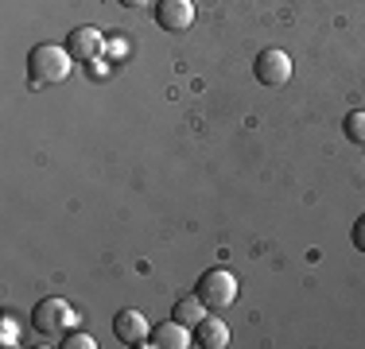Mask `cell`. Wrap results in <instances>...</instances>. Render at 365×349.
I'll list each match as a JSON object with an SVG mask.
<instances>
[{"instance_id": "6da1fadb", "label": "cell", "mask_w": 365, "mask_h": 349, "mask_svg": "<svg viewBox=\"0 0 365 349\" xmlns=\"http://www.w3.org/2000/svg\"><path fill=\"white\" fill-rule=\"evenodd\" d=\"M71 51L66 47H55V43H39V47H31L28 55V74L36 85H55L63 82L66 74H71Z\"/></svg>"}, {"instance_id": "7a4b0ae2", "label": "cell", "mask_w": 365, "mask_h": 349, "mask_svg": "<svg viewBox=\"0 0 365 349\" xmlns=\"http://www.w3.org/2000/svg\"><path fill=\"white\" fill-rule=\"evenodd\" d=\"M237 276L233 272H225V268H210V272H202L198 276V283H195V295L206 303V311H225V307H233L237 303Z\"/></svg>"}, {"instance_id": "3957f363", "label": "cell", "mask_w": 365, "mask_h": 349, "mask_svg": "<svg viewBox=\"0 0 365 349\" xmlns=\"http://www.w3.org/2000/svg\"><path fill=\"white\" fill-rule=\"evenodd\" d=\"M71 322H74V307L66 299H43V303H36V311H31V326H36V334H43V338H58Z\"/></svg>"}, {"instance_id": "277c9868", "label": "cell", "mask_w": 365, "mask_h": 349, "mask_svg": "<svg viewBox=\"0 0 365 349\" xmlns=\"http://www.w3.org/2000/svg\"><path fill=\"white\" fill-rule=\"evenodd\" d=\"M253 74H257L260 85H288L292 82V58H288V51L264 47L257 55V63H253Z\"/></svg>"}, {"instance_id": "5b68a950", "label": "cell", "mask_w": 365, "mask_h": 349, "mask_svg": "<svg viewBox=\"0 0 365 349\" xmlns=\"http://www.w3.org/2000/svg\"><path fill=\"white\" fill-rule=\"evenodd\" d=\"M66 51H71L74 63H98L101 51H106V39H101L98 28L82 24V28H74L71 35H66Z\"/></svg>"}, {"instance_id": "8992f818", "label": "cell", "mask_w": 365, "mask_h": 349, "mask_svg": "<svg viewBox=\"0 0 365 349\" xmlns=\"http://www.w3.org/2000/svg\"><path fill=\"white\" fill-rule=\"evenodd\" d=\"M155 24L171 35L190 31V24H195V4H190V0H155Z\"/></svg>"}, {"instance_id": "52a82bcc", "label": "cell", "mask_w": 365, "mask_h": 349, "mask_svg": "<svg viewBox=\"0 0 365 349\" xmlns=\"http://www.w3.org/2000/svg\"><path fill=\"white\" fill-rule=\"evenodd\" d=\"M113 334H117V342H125V345H148L152 326H148V318L140 311H117V318H113Z\"/></svg>"}, {"instance_id": "ba28073f", "label": "cell", "mask_w": 365, "mask_h": 349, "mask_svg": "<svg viewBox=\"0 0 365 349\" xmlns=\"http://www.w3.org/2000/svg\"><path fill=\"white\" fill-rule=\"evenodd\" d=\"M148 345H155V349H187V345H195V338H190V326H182L179 318H171V322L152 326Z\"/></svg>"}, {"instance_id": "9c48e42d", "label": "cell", "mask_w": 365, "mask_h": 349, "mask_svg": "<svg viewBox=\"0 0 365 349\" xmlns=\"http://www.w3.org/2000/svg\"><path fill=\"white\" fill-rule=\"evenodd\" d=\"M195 345H202V349H225V345H230V326H225L222 318H210V314H206V318L195 326Z\"/></svg>"}, {"instance_id": "30bf717a", "label": "cell", "mask_w": 365, "mask_h": 349, "mask_svg": "<svg viewBox=\"0 0 365 349\" xmlns=\"http://www.w3.org/2000/svg\"><path fill=\"white\" fill-rule=\"evenodd\" d=\"M171 318H179L182 326H190V330H195L198 322L206 318V303L198 299V295H190V299H179V303H175V311H171Z\"/></svg>"}, {"instance_id": "8fae6325", "label": "cell", "mask_w": 365, "mask_h": 349, "mask_svg": "<svg viewBox=\"0 0 365 349\" xmlns=\"http://www.w3.org/2000/svg\"><path fill=\"white\" fill-rule=\"evenodd\" d=\"M342 132L350 144H365V109H354V113H346V120H342Z\"/></svg>"}, {"instance_id": "7c38bea8", "label": "cell", "mask_w": 365, "mask_h": 349, "mask_svg": "<svg viewBox=\"0 0 365 349\" xmlns=\"http://www.w3.org/2000/svg\"><path fill=\"white\" fill-rule=\"evenodd\" d=\"M93 345H98V342H93L90 334H71V338L63 342V349H93Z\"/></svg>"}, {"instance_id": "4fadbf2b", "label": "cell", "mask_w": 365, "mask_h": 349, "mask_svg": "<svg viewBox=\"0 0 365 349\" xmlns=\"http://www.w3.org/2000/svg\"><path fill=\"white\" fill-rule=\"evenodd\" d=\"M0 345H16V322L12 318L0 322Z\"/></svg>"}, {"instance_id": "5bb4252c", "label": "cell", "mask_w": 365, "mask_h": 349, "mask_svg": "<svg viewBox=\"0 0 365 349\" xmlns=\"http://www.w3.org/2000/svg\"><path fill=\"white\" fill-rule=\"evenodd\" d=\"M354 249L365 252V217H358V222H354Z\"/></svg>"}, {"instance_id": "9a60e30c", "label": "cell", "mask_w": 365, "mask_h": 349, "mask_svg": "<svg viewBox=\"0 0 365 349\" xmlns=\"http://www.w3.org/2000/svg\"><path fill=\"white\" fill-rule=\"evenodd\" d=\"M125 8H148V0H120Z\"/></svg>"}, {"instance_id": "2e32d148", "label": "cell", "mask_w": 365, "mask_h": 349, "mask_svg": "<svg viewBox=\"0 0 365 349\" xmlns=\"http://www.w3.org/2000/svg\"><path fill=\"white\" fill-rule=\"evenodd\" d=\"M361 147H365V144H361Z\"/></svg>"}]
</instances>
